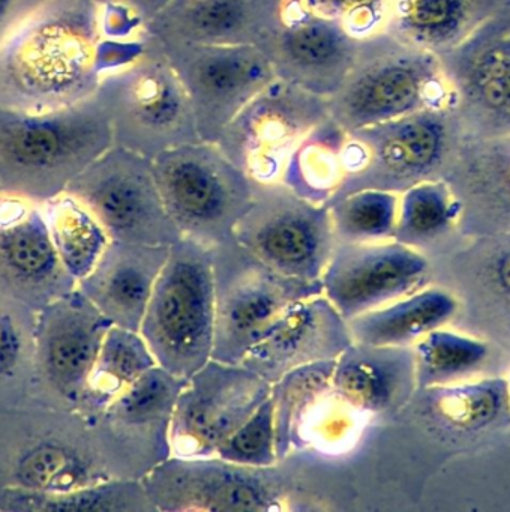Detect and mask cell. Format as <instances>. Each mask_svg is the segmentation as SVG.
I'll use <instances>...</instances> for the list:
<instances>
[{
  "label": "cell",
  "instance_id": "cell-2",
  "mask_svg": "<svg viewBox=\"0 0 510 512\" xmlns=\"http://www.w3.org/2000/svg\"><path fill=\"white\" fill-rule=\"evenodd\" d=\"M107 479L81 413L32 401L0 409V490L65 493Z\"/></svg>",
  "mask_w": 510,
  "mask_h": 512
},
{
  "label": "cell",
  "instance_id": "cell-29",
  "mask_svg": "<svg viewBox=\"0 0 510 512\" xmlns=\"http://www.w3.org/2000/svg\"><path fill=\"white\" fill-rule=\"evenodd\" d=\"M407 404L441 427L461 433L485 430L510 416L509 386L500 377L416 389Z\"/></svg>",
  "mask_w": 510,
  "mask_h": 512
},
{
  "label": "cell",
  "instance_id": "cell-28",
  "mask_svg": "<svg viewBox=\"0 0 510 512\" xmlns=\"http://www.w3.org/2000/svg\"><path fill=\"white\" fill-rule=\"evenodd\" d=\"M458 301L440 287H423L348 322L353 343L411 347L455 317Z\"/></svg>",
  "mask_w": 510,
  "mask_h": 512
},
{
  "label": "cell",
  "instance_id": "cell-7",
  "mask_svg": "<svg viewBox=\"0 0 510 512\" xmlns=\"http://www.w3.org/2000/svg\"><path fill=\"white\" fill-rule=\"evenodd\" d=\"M152 163L165 211L182 238L207 248L234 238L254 197V181L216 143L177 146Z\"/></svg>",
  "mask_w": 510,
  "mask_h": 512
},
{
  "label": "cell",
  "instance_id": "cell-8",
  "mask_svg": "<svg viewBox=\"0 0 510 512\" xmlns=\"http://www.w3.org/2000/svg\"><path fill=\"white\" fill-rule=\"evenodd\" d=\"M210 257L215 284V361L240 364L294 302L323 293L321 280L279 274L234 238L210 248Z\"/></svg>",
  "mask_w": 510,
  "mask_h": 512
},
{
  "label": "cell",
  "instance_id": "cell-43",
  "mask_svg": "<svg viewBox=\"0 0 510 512\" xmlns=\"http://www.w3.org/2000/svg\"><path fill=\"white\" fill-rule=\"evenodd\" d=\"M507 386H509V397H510V377H509V380H507Z\"/></svg>",
  "mask_w": 510,
  "mask_h": 512
},
{
  "label": "cell",
  "instance_id": "cell-23",
  "mask_svg": "<svg viewBox=\"0 0 510 512\" xmlns=\"http://www.w3.org/2000/svg\"><path fill=\"white\" fill-rule=\"evenodd\" d=\"M285 0H170L143 31L155 44L248 46L270 58Z\"/></svg>",
  "mask_w": 510,
  "mask_h": 512
},
{
  "label": "cell",
  "instance_id": "cell-31",
  "mask_svg": "<svg viewBox=\"0 0 510 512\" xmlns=\"http://www.w3.org/2000/svg\"><path fill=\"white\" fill-rule=\"evenodd\" d=\"M0 511L11 512H158L143 482L107 479L65 493L0 490Z\"/></svg>",
  "mask_w": 510,
  "mask_h": 512
},
{
  "label": "cell",
  "instance_id": "cell-1",
  "mask_svg": "<svg viewBox=\"0 0 510 512\" xmlns=\"http://www.w3.org/2000/svg\"><path fill=\"white\" fill-rule=\"evenodd\" d=\"M113 145L95 94L54 113L0 112V193L50 202Z\"/></svg>",
  "mask_w": 510,
  "mask_h": 512
},
{
  "label": "cell",
  "instance_id": "cell-30",
  "mask_svg": "<svg viewBox=\"0 0 510 512\" xmlns=\"http://www.w3.org/2000/svg\"><path fill=\"white\" fill-rule=\"evenodd\" d=\"M156 365L140 332L111 325L102 340L78 413L93 421L114 398Z\"/></svg>",
  "mask_w": 510,
  "mask_h": 512
},
{
  "label": "cell",
  "instance_id": "cell-16",
  "mask_svg": "<svg viewBox=\"0 0 510 512\" xmlns=\"http://www.w3.org/2000/svg\"><path fill=\"white\" fill-rule=\"evenodd\" d=\"M75 287L36 313L35 362L29 401L80 412L90 373L110 329Z\"/></svg>",
  "mask_w": 510,
  "mask_h": 512
},
{
  "label": "cell",
  "instance_id": "cell-41",
  "mask_svg": "<svg viewBox=\"0 0 510 512\" xmlns=\"http://www.w3.org/2000/svg\"><path fill=\"white\" fill-rule=\"evenodd\" d=\"M488 278L491 287L504 299L510 302V245L501 248L488 266Z\"/></svg>",
  "mask_w": 510,
  "mask_h": 512
},
{
  "label": "cell",
  "instance_id": "cell-35",
  "mask_svg": "<svg viewBox=\"0 0 510 512\" xmlns=\"http://www.w3.org/2000/svg\"><path fill=\"white\" fill-rule=\"evenodd\" d=\"M44 211L57 254L78 283L92 271L110 238L95 217L69 194L44 203Z\"/></svg>",
  "mask_w": 510,
  "mask_h": 512
},
{
  "label": "cell",
  "instance_id": "cell-26",
  "mask_svg": "<svg viewBox=\"0 0 510 512\" xmlns=\"http://www.w3.org/2000/svg\"><path fill=\"white\" fill-rule=\"evenodd\" d=\"M332 386L372 421L390 419L416 392L413 350L351 343L336 358Z\"/></svg>",
  "mask_w": 510,
  "mask_h": 512
},
{
  "label": "cell",
  "instance_id": "cell-32",
  "mask_svg": "<svg viewBox=\"0 0 510 512\" xmlns=\"http://www.w3.org/2000/svg\"><path fill=\"white\" fill-rule=\"evenodd\" d=\"M345 133L327 118L294 149L285 164L282 184L309 202L326 205L341 185Z\"/></svg>",
  "mask_w": 510,
  "mask_h": 512
},
{
  "label": "cell",
  "instance_id": "cell-22",
  "mask_svg": "<svg viewBox=\"0 0 510 512\" xmlns=\"http://www.w3.org/2000/svg\"><path fill=\"white\" fill-rule=\"evenodd\" d=\"M359 44L339 20L315 13L302 0H285L269 59L276 79L330 100L350 74Z\"/></svg>",
  "mask_w": 510,
  "mask_h": 512
},
{
  "label": "cell",
  "instance_id": "cell-9",
  "mask_svg": "<svg viewBox=\"0 0 510 512\" xmlns=\"http://www.w3.org/2000/svg\"><path fill=\"white\" fill-rule=\"evenodd\" d=\"M99 11L95 0H75L63 16H48L18 37L6 58L9 82L30 100L71 104L92 97L98 65Z\"/></svg>",
  "mask_w": 510,
  "mask_h": 512
},
{
  "label": "cell",
  "instance_id": "cell-6",
  "mask_svg": "<svg viewBox=\"0 0 510 512\" xmlns=\"http://www.w3.org/2000/svg\"><path fill=\"white\" fill-rule=\"evenodd\" d=\"M143 40L140 56L101 77L95 97L110 119L114 145L153 160L201 139L179 77L161 50Z\"/></svg>",
  "mask_w": 510,
  "mask_h": 512
},
{
  "label": "cell",
  "instance_id": "cell-3",
  "mask_svg": "<svg viewBox=\"0 0 510 512\" xmlns=\"http://www.w3.org/2000/svg\"><path fill=\"white\" fill-rule=\"evenodd\" d=\"M440 107L452 109L440 58L380 31L360 40L350 74L329 100V118L348 133Z\"/></svg>",
  "mask_w": 510,
  "mask_h": 512
},
{
  "label": "cell",
  "instance_id": "cell-25",
  "mask_svg": "<svg viewBox=\"0 0 510 512\" xmlns=\"http://www.w3.org/2000/svg\"><path fill=\"white\" fill-rule=\"evenodd\" d=\"M168 253L170 247L110 241L77 289L111 325L138 332Z\"/></svg>",
  "mask_w": 510,
  "mask_h": 512
},
{
  "label": "cell",
  "instance_id": "cell-27",
  "mask_svg": "<svg viewBox=\"0 0 510 512\" xmlns=\"http://www.w3.org/2000/svg\"><path fill=\"white\" fill-rule=\"evenodd\" d=\"M504 0H387L384 32L441 56L467 40Z\"/></svg>",
  "mask_w": 510,
  "mask_h": 512
},
{
  "label": "cell",
  "instance_id": "cell-14",
  "mask_svg": "<svg viewBox=\"0 0 510 512\" xmlns=\"http://www.w3.org/2000/svg\"><path fill=\"white\" fill-rule=\"evenodd\" d=\"M188 380L156 365L90 421L110 479L141 481L171 457V418Z\"/></svg>",
  "mask_w": 510,
  "mask_h": 512
},
{
  "label": "cell",
  "instance_id": "cell-33",
  "mask_svg": "<svg viewBox=\"0 0 510 512\" xmlns=\"http://www.w3.org/2000/svg\"><path fill=\"white\" fill-rule=\"evenodd\" d=\"M36 313L29 305L0 292V409L29 401Z\"/></svg>",
  "mask_w": 510,
  "mask_h": 512
},
{
  "label": "cell",
  "instance_id": "cell-21",
  "mask_svg": "<svg viewBox=\"0 0 510 512\" xmlns=\"http://www.w3.org/2000/svg\"><path fill=\"white\" fill-rule=\"evenodd\" d=\"M75 287L54 247L44 203L0 193V292L39 311Z\"/></svg>",
  "mask_w": 510,
  "mask_h": 512
},
{
  "label": "cell",
  "instance_id": "cell-39",
  "mask_svg": "<svg viewBox=\"0 0 510 512\" xmlns=\"http://www.w3.org/2000/svg\"><path fill=\"white\" fill-rule=\"evenodd\" d=\"M216 457L245 466L267 467L276 464L278 457L272 398H267L254 415L219 446Z\"/></svg>",
  "mask_w": 510,
  "mask_h": 512
},
{
  "label": "cell",
  "instance_id": "cell-12",
  "mask_svg": "<svg viewBox=\"0 0 510 512\" xmlns=\"http://www.w3.org/2000/svg\"><path fill=\"white\" fill-rule=\"evenodd\" d=\"M335 361L294 368L272 383L278 460L302 451L350 461L374 422L333 389Z\"/></svg>",
  "mask_w": 510,
  "mask_h": 512
},
{
  "label": "cell",
  "instance_id": "cell-17",
  "mask_svg": "<svg viewBox=\"0 0 510 512\" xmlns=\"http://www.w3.org/2000/svg\"><path fill=\"white\" fill-rule=\"evenodd\" d=\"M155 46L161 50L188 95L201 142H218L234 116L276 79L269 56L255 47Z\"/></svg>",
  "mask_w": 510,
  "mask_h": 512
},
{
  "label": "cell",
  "instance_id": "cell-36",
  "mask_svg": "<svg viewBox=\"0 0 510 512\" xmlns=\"http://www.w3.org/2000/svg\"><path fill=\"white\" fill-rule=\"evenodd\" d=\"M450 163L468 193L510 208V134L462 137Z\"/></svg>",
  "mask_w": 510,
  "mask_h": 512
},
{
  "label": "cell",
  "instance_id": "cell-11",
  "mask_svg": "<svg viewBox=\"0 0 510 512\" xmlns=\"http://www.w3.org/2000/svg\"><path fill=\"white\" fill-rule=\"evenodd\" d=\"M234 239L287 277L320 281L336 241L326 205L297 196L282 182H254V197Z\"/></svg>",
  "mask_w": 510,
  "mask_h": 512
},
{
  "label": "cell",
  "instance_id": "cell-40",
  "mask_svg": "<svg viewBox=\"0 0 510 512\" xmlns=\"http://www.w3.org/2000/svg\"><path fill=\"white\" fill-rule=\"evenodd\" d=\"M315 13L339 20L354 37L363 40L383 31L387 0H302Z\"/></svg>",
  "mask_w": 510,
  "mask_h": 512
},
{
  "label": "cell",
  "instance_id": "cell-19",
  "mask_svg": "<svg viewBox=\"0 0 510 512\" xmlns=\"http://www.w3.org/2000/svg\"><path fill=\"white\" fill-rule=\"evenodd\" d=\"M272 383L242 364L210 359L177 397L170 427L171 455L215 457L219 446L270 397Z\"/></svg>",
  "mask_w": 510,
  "mask_h": 512
},
{
  "label": "cell",
  "instance_id": "cell-13",
  "mask_svg": "<svg viewBox=\"0 0 510 512\" xmlns=\"http://www.w3.org/2000/svg\"><path fill=\"white\" fill-rule=\"evenodd\" d=\"M141 482L161 512L287 511L288 479L279 463L254 467L216 455H171Z\"/></svg>",
  "mask_w": 510,
  "mask_h": 512
},
{
  "label": "cell",
  "instance_id": "cell-34",
  "mask_svg": "<svg viewBox=\"0 0 510 512\" xmlns=\"http://www.w3.org/2000/svg\"><path fill=\"white\" fill-rule=\"evenodd\" d=\"M462 202L446 179H429L399 194L396 242L422 251L461 217Z\"/></svg>",
  "mask_w": 510,
  "mask_h": 512
},
{
  "label": "cell",
  "instance_id": "cell-18",
  "mask_svg": "<svg viewBox=\"0 0 510 512\" xmlns=\"http://www.w3.org/2000/svg\"><path fill=\"white\" fill-rule=\"evenodd\" d=\"M438 58L462 137L510 134V0Z\"/></svg>",
  "mask_w": 510,
  "mask_h": 512
},
{
  "label": "cell",
  "instance_id": "cell-10",
  "mask_svg": "<svg viewBox=\"0 0 510 512\" xmlns=\"http://www.w3.org/2000/svg\"><path fill=\"white\" fill-rule=\"evenodd\" d=\"M65 193L95 217L110 241L171 247L182 239L165 211L152 160L122 146H111Z\"/></svg>",
  "mask_w": 510,
  "mask_h": 512
},
{
  "label": "cell",
  "instance_id": "cell-42",
  "mask_svg": "<svg viewBox=\"0 0 510 512\" xmlns=\"http://www.w3.org/2000/svg\"><path fill=\"white\" fill-rule=\"evenodd\" d=\"M12 4V0H0V22H2L3 17L8 13L9 5Z\"/></svg>",
  "mask_w": 510,
  "mask_h": 512
},
{
  "label": "cell",
  "instance_id": "cell-37",
  "mask_svg": "<svg viewBox=\"0 0 510 512\" xmlns=\"http://www.w3.org/2000/svg\"><path fill=\"white\" fill-rule=\"evenodd\" d=\"M411 350L417 389L468 379L482 367L489 353L485 341L444 326L420 338Z\"/></svg>",
  "mask_w": 510,
  "mask_h": 512
},
{
  "label": "cell",
  "instance_id": "cell-15",
  "mask_svg": "<svg viewBox=\"0 0 510 512\" xmlns=\"http://www.w3.org/2000/svg\"><path fill=\"white\" fill-rule=\"evenodd\" d=\"M329 118V100L275 79L224 128L216 146L254 182L281 181L294 149Z\"/></svg>",
  "mask_w": 510,
  "mask_h": 512
},
{
  "label": "cell",
  "instance_id": "cell-24",
  "mask_svg": "<svg viewBox=\"0 0 510 512\" xmlns=\"http://www.w3.org/2000/svg\"><path fill=\"white\" fill-rule=\"evenodd\" d=\"M351 343L347 320L321 293L294 302L240 364L275 383L294 368L338 358Z\"/></svg>",
  "mask_w": 510,
  "mask_h": 512
},
{
  "label": "cell",
  "instance_id": "cell-5",
  "mask_svg": "<svg viewBox=\"0 0 510 512\" xmlns=\"http://www.w3.org/2000/svg\"><path fill=\"white\" fill-rule=\"evenodd\" d=\"M140 335L159 367L189 379L212 359L215 284L210 248L182 238L156 278Z\"/></svg>",
  "mask_w": 510,
  "mask_h": 512
},
{
  "label": "cell",
  "instance_id": "cell-38",
  "mask_svg": "<svg viewBox=\"0 0 510 512\" xmlns=\"http://www.w3.org/2000/svg\"><path fill=\"white\" fill-rule=\"evenodd\" d=\"M399 193L363 190L327 206L336 244H372L395 236Z\"/></svg>",
  "mask_w": 510,
  "mask_h": 512
},
{
  "label": "cell",
  "instance_id": "cell-4",
  "mask_svg": "<svg viewBox=\"0 0 510 512\" xmlns=\"http://www.w3.org/2000/svg\"><path fill=\"white\" fill-rule=\"evenodd\" d=\"M462 131L450 107L425 109L383 124L348 131L341 185L330 202L363 190L393 191L441 178Z\"/></svg>",
  "mask_w": 510,
  "mask_h": 512
},
{
  "label": "cell",
  "instance_id": "cell-20",
  "mask_svg": "<svg viewBox=\"0 0 510 512\" xmlns=\"http://www.w3.org/2000/svg\"><path fill=\"white\" fill-rule=\"evenodd\" d=\"M431 265L422 251L392 241L336 244L321 277L323 295L350 322L428 286Z\"/></svg>",
  "mask_w": 510,
  "mask_h": 512
}]
</instances>
